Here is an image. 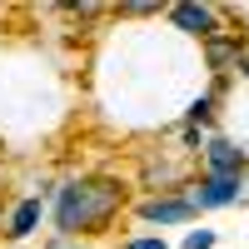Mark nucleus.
I'll return each instance as SVG.
<instances>
[{
    "mask_svg": "<svg viewBox=\"0 0 249 249\" xmlns=\"http://www.w3.org/2000/svg\"><path fill=\"white\" fill-rule=\"evenodd\" d=\"M124 210V190L115 179H65L55 190V230L75 239V234H95Z\"/></svg>",
    "mask_w": 249,
    "mask_h": 249,
    "instance_id": "obj_1",
    "label": "nucleus"
},
{
    "mask_svg": "<svg viewBox=\"0 0 249 249\" xmlns=\"http://www.w3.org/2000/svg\"><path fill=\"white\" fill-rule=\"evenodd\" d=\"M244 195V175H199L195 184H184V199L199 210H230V204H239Z\"/></svg>",
    "mask_w": 249,
    "mask_h": 249,
    "instance_id": "obj_2",
    "label": "nucleus"
},
{
    "mask_svg": "<svg viewBox=\"0 0 249 249\" xmlns=\"http://www.w3.org/2000/svg\"><path fill=\"white\" fill-rule=\"evenodd\" d=\"M170 25H175V30H184V35H199V40L224 35L219 10H214V5H195V0H179V5H170Z\"/></svg>",
    "mask_w": 249,
    "mask_h": 249,
    "instance_id": "obj_3",
    "label": "nucleus"
},
{
    "mask_svg": "<svg viewBox=\"0 0 249 249\" xmlns=\"http://www.w3.org/2000/svg\"><path fill=\"white\" fill-rule=\"evenodd\" d=\"M244 35L239 30H224V35H214V40H204V65L214 70V80H230L234 70H239V60H244Z\"/></svg>",
    "mask_w": 249,
    "mask_h": 249,
    "instance_id": "obj_4",
    "label": "nucleus"
},
{
    "mask_svg": "<svg viewBox=\"0 0 249 249\" xmlns=\"http://www.w3.org/2000/svg\"><path fill=\"white\" fill-rule=\"evenodd\" d=\"M199 155H204V175H244V164H249V155L230 135H210Z\"/></svg>",
    "mask_w": 249,
    "mask_h": 249,
    "instance_id": "obj_5",
    "label": "nucleus"
},
{
    "mask_svg": "<svg viewBox=\"0 0 249 249\" xmlns=\"http://www.w3.org/2000/svg\"><path fill=\"white\" fill-rule=\"evenodd\" d=\"M135 214L144 224H190L195 219V204L184 199V195H150V199H140Z\"/></svg>",
    "mask_w": 249,
    "mask_h": 249,
    "instance_id": "obj_6",
    "label": "nucleus"
},
{
    "mask_svg": "<svg viewBox=\"0 0 249 249\" xmlns=\"http://www.w3.org/2000/svg\"><path fill=\"white\" fill-rule=\"evenodd\" d=\"M40 219H45V199H40V195H30V199H20L15 210H10L5 234H10V239H30V234L40 230Z\"/></svg>",
    "mask_w": 249,
    "mask_h": 249,
    "instance_id": "obj_7",
    "label": "nucleus"
},
{
    "mask_svg": "<svg viewBox=\"0 0 249 249\" xmlns=\"http://www.w3.org/2000/svg\"><path fill=\"white\" fill-rule=\"evenodd\" d=\"M214 105H219V100H214L210 90L195 95L190 110H184V124H190V130H199V135H210V130H214Z\"/></svg>",
    "mask_w": 249,
    "mask_h": 249,
    "instance_id": "obj_8",
    "label": "nucleus"
},
{
    "mask_svg": "<svg viewBox=\"0 0 249 249\" xmlns=\"http://www.w3.org/2000/svg\"><path fill=\"white\" fill-rule=\"evenodd\" d=\"M179 249H214V230H190Z\"/></svg>",
    "mask_w": 249,
    "mask_h": 249,
    "instance_id": "obj_9",
    "label": "nucleus"
},
{
    "mask_svg": "<svg viewBox=\"0 0 249 249\" xmlns=\"http://www.w3.org/2000/svg\"><path fill=\"white\" fill-rule=\"evenodd\" d=\"M120 249H170V244H164L160 234H130V239H124Z\"/></svg>",
    "mask_w": 249,
    "mask_h": 249,
    "instance_id": "obj_10",
    "label": "nucleus"
},
{
    "mask_svg": "<svg viewBox=\"0 0 249 249\" xmlns=\"http://www.w3.org/2000/svg\"><path fill=\"white\" fill-rule=\"evenodd\" d=\"M239 75H244V80H249V50H244V60H239Z\"/></svg>",
    "mask_w": 249,
    "mask_h": 249,
    "instance_id": "obj_11",
    "label": "nucleus"
},
{
    "mask_svg": "<svg viewBox=\"0 0 249 249\" xmlns=\"http://www.w3.org/2000/svg\"><path fill=\"white\" fill-rule=\"evenodd\" d=\"M50 249H85V244H50Z\"/></svg>",
    "mask_w": 249,
    "mask_h": 249,
    "instance_id": "obj_12",
    "label": "nucleus"
},
{
    "mask_svg": "<svg viewBox=\"0 0 249 249\" xmlns=\"http://www.w3.org/2000/svg\"><path fill=\"white\" fill-rule=\"evenodd\" d=\"M244 184H249V175H244Z\"/></svg>",
    "mask_w": 249,
    "mask_h": 249,
    "instance_id": "obj_13",
    "label": "nucleus"
}]
</instances>
